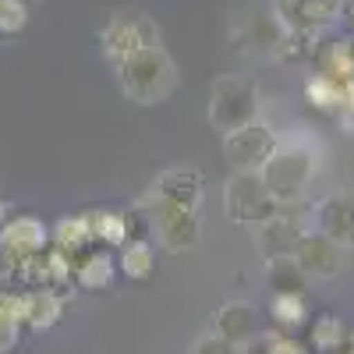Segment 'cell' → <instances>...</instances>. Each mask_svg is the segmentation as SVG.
Returning a JSON list of instances; mask_svg holds the SVG:
<instances>
[{
    "label": "cell",
    "instance_id": "obj_16",
    "mask_svg": "<svg viewBox=\"0 0 354 354\" xmlns=\"http://www.w3.org/2000/svg\"><path fill=\"white\" fill-rule=\"evenodd\" d=\"M113 277H117V259L110 252H100V245L75 259V287L82 290H106Z\"/></svg>",
    "mask_w": 354,
    "mask_h": 354
},
{
    "label": "cell",
    "instance_id": "obj_27",
    "mask_svg": "<svg viewBox=\"0 0 354 354\" xmlns=\"http://www.w3.org/2000/svg\"><path fill=\"white\" fill-rule=\"evenodd\" d=\"M28 25V0H0V36H18Z\"/></svg>",
    "mask_w": 354,
    "mask_h": 354
},
{
    "label": "cell",
    "instance_id": "obj_29",
    "mask_svg": "<svg viewBox=\"0 0 354 354\" xmlns=\"http://www.w3.org/2000/svg\"><path fill=\"white\" fill-rule=\"evenodd\" d=\"M15 280V259H11V252L0 245V287L4 283H11Z\"/></svg>",
    "mask_w": 354,
    "mask_h": 354
},
{
    "label": "cell",
    "instance_id": "obj_31",
    "mask_svg": "<svg viewBox=\"0 0 354 354\" xmlns=\"http://www.w3.org/2000/svg\"><path fill=\"white\" fill-rule=\"evenodd\" d=\"M333 354H354V347H351V344H344V347H340V351H333Z\"/></svg>",
    "mask_w": 354,
    "mask_h": 354
},
{
    "label": "cell",
    "instance_id": "obj_28",
    "mask_svg": "<svg viewBox=\"0 0 354 354\" xmlns=\"http://www.w3.org/2000/svg\"><path fill=\"white\" fill-rule=\"evenodd\" d=\"M188 354H241V351L234 347V344H227V340H220V337H213V333H209V337L195 340Z\"/></svg>",
    "mask_w": 354,
    "mask_h": 354
},
{
    "label": "cell",
    "instance_id": "obj_20",
    "mask_svg": "<svg viewBox=\"0 0 354 354\" xmlns=\"http://www.w3.org/2000/svg\"><path fill=\"white\" fill-rule=\"evenodd\" d=\"M25 326V290H4L0 294V354H8Z\"/></svg>",
    "mask_w": 354,
    "mask_h": 354
},
{
    "label": "cell",
    "instance_id": "obj_6",
    "mask_svg": "<svg viewBox=\"0 0 354 354\" xmlns=\"http://www.w3.org/2000/svg\"><path fill=\"white\" fill-rule=\"evenodd\" d=\"M198 213L202 209H188V205H177V202H156L153 205V227H156L160 245L167 252H174V255L195 248L198 230H202V216Z\"/></svg>",
    "mask_w": 354,
    "mask_h": 354
},
{
    "label": "cell",
    "instance_id": "obj_15",
    "mask_svg": "<svg viewBox=\"0 0 354 354\" xmlns=\"http://www.w3.org/2000/svg\"><path fill=\"white\" fill-rule=\"evenodd\" d=\"M64 315V294L57 287H28L25 290V326L28 330H50Z\"/></svg>",
    "mask_w": 354,
    "mask_h": 354
},
{
    "label": "cell",
    "instance_id": "obj_32",
    "mask_svg": "<svg viewBox=\"0 0 354 354\" xmlns=\"http://www.w3.org/2000/svg\"><path fill=\"white\" fill-rule=\"evenodd\" d=\"M351 78H354V39H351Z\"/></svg>",
    "mask_w": 354,
    "mask_h": 354
},
{
    "label": "cell",
    "instance_id": "obj_11",
    "mask_svg": "<svg viewBox=\"0 0 354 354\" xmlns=\"http://www.w3.org/2000/svg\"><path fill=\"white\" fill-rule=\"evenodd\" d=\"M209 333L234 344L238 351H245L262 330H259V312L248 305V301H227L213 312L209 319Z\"/></svg>",
    "mask_w": 354,
    "mask_h": 354
},
{
    "label": "cell",
    "instance_id": "obj_10",
    "mask_svg": "<svg viewBox=\"0 0 354 354\" xmlns=\"http://www.w3.org/2000/svg\"><path fill=\"white\" fill-rule=\"evenodd\" d=\"M0 245L11 252V259H32V255H43L50 248V227L39 220V216H28V213H18V216H8L4 227H0Z\"/></svg>",
    "mask_w": 354,
    "mask_h": 354
},
{
    "label": "cell",
    "instance_id": "obj_23",
    "mask_svg": "<svg viewBox=\"0 0 354 354\" xmlns=\"http://www.w3.org/2000/svg\"><path fill=\"white\" fill-rule=\"evenodd\" d=\"M347 344V326L337 319V315H315L312 319V326H308V347L315 354H333Z\"/></svg>",
    "mask_w": 354,
    "mask_h": 354
},
{
    "label": "cell",
    "instance_id": "obj_25",
    "mask_svg": "<svg viewBox=\"0 0 354 354\" xmlns=\"http://www.w3.org/2000/svg\"><path fill=\"white\" fill-rule=\"evenodd\" d=\"M43 266H46V287H57L61 294L68 287H75V255L50 245L46 255H43Z\"/></svg>",
    "mask_w": 354,
    "mask_h": 354
},
{
    "label": "cell",
    "instance_id": "obj_26",
    "mask_svg": "<svg viewBox=\"0 0 354 354\" xmlns=\"http://www.w3.org/2000/svg\"><path fill=\"white\" fill-rule=\"evenodd\" d=\"M266 277H270V290H301L305 287V273L294 259H270V273Z\"/></svg>",
    "mask_w": 354,
    "mask_h": 354
},
{
    "label": "cell",
    "instance_id": "obj_1",
    "mask_svg": "<svg viewBox=\"0 0 354 354\" xmlns=\"http://www.w3.org/2000/svg\"><path fill=\"white\" fill-rule=\"evenodd\" d=\"M113 71H117V82H121V93L142 106L170 100V93L177 88V64L163 50V43L124 57L121 64H113Z\"/></svg>",
    "mask_w": 354,
    "mask_h": 354
},
{
    "label": "cell",
    "instance_id": "obj_2",
    "mask_svg": "<svg viewBox=\"0 0 354 354\" xmlns=\"http://www.w3.org/2000/svg\"><path fill=\"white\" fill-rule=\"evenodd\" d=\"M205 117H209V128L220 135H230L259 121V88L241 75H220L209 88Z\"/></svg>",
    "mask_w": 354,
    "mask_h": 354
},
{
    "label": "cell",
    "instance_id": "obj_5",
    "mask_svg": "<svg viewBox=\"0 0 354 354\" xmlns=\"http://www.w3.org/2000/svg\"><path fill=\"white\" fill-rule=\"evenodd\" d=\"M156 43H160V25L145 11H117L100 28V50L110 64H121L124 57Z\"/></svg>",
    "mask_w": 354,
    "mask_h": 354
},
{
    "label": "cell",
    "instance_id": "obj_21",
    "mask_svg": "<svg viewBox=\"0 0 354 354\" xmlns=\"http://www.w3.org/2000/svg\"><path fill=\"white\" fill-rule=\"evenodd\" d=\"M270 319L277 322V330H283V333L305 326V319H308L305 294L301 290H273V298H270Z\"/></svg>",
    "mask_w": 354,
    "mask_h": 354
},
{
    "label": "cell",
    "instance_id": "obj_24",
    "mask_svg": "<svg viewBox=\"0 0 354 354\" xmlns=\"http://www.w3.org/2000/svg\"><path fill=\"white\" fill-rule=\"evenodd\" d=\"M241 354H312V347L283 330H273V333H259Z\"/></svg>",
    "mask_w": 354,
    "mask_h": 354
},
{
    "label": "cell",
    "instance_id": "obj_3",
    "mask_svg": "<svg viewBox=\"0 0 354 354\" xmlns=\"http://www.w3.org/2000/svg\"><path fill=\"white\" fill-rule=\"evenodd\" d=\"M312 174H315V149L298 138H277V149L273 156L266 160L262 167V177H266V185H270V192L287 205L294 202L312 181Z\"/></svg>",
    "mask_w": 354,
    "mask_h": 354
},
{
    "label": "cell",
    "instance_id": "obj_14",
    "mask_svg": "<svg viewBox=\"0 0 354 354\" xmlns=\"http://www.w3.org/2000/svg\"><path fill=\"white\" fill-rule=\"evenodd\" d=\"M315 223L322 234H330L333 241L354 248V192H337L326 202H319Z\"/></svg>",
    "mask_w": 354,
    "mask_h": 354
},
{
    "label": "cell",
    "instance_id": "obj_9",
    "mask_svg": "<svg viewBox=\"0 0 354 354\" xmlns=\"http://www.w3.org/2000/svg\"><path fill=\"white\" fill-rule=\"evenodd\" d=\"M273 11L294 32L322 36L344 15V0H273Z\"/></svg>",
    "mask_w": 354,
    "mask_h": 354
},
{
    "label": "cell",
    "instance_id": "obj_22",
    "mask_svg": "<svg viewBox=\"0 0 354 354\" xmlns=\"http://www.w3.org/2000/svg\"><path fill=\"white\" fill-rule=\"evenodd\" d=\"M305 100L315 106V110H326V113H337L344 110V78H330V75H308L305 78Z\"/></svg>",
    "mask_w": 354,
    "mask_h": 354
},
{
    "label": "cell",
    "instance_id": "obj_33",
    "mask_svg": "<svg viewBox=\"0 0 354 354\" xmlns=\"http://www.w3.org/2000/svg\"><path fill=\"white\" fill-rule=\"evenodd\" d=\"M347 344H351V347H354V330H347Z\"/></svg>",
    "mask_w": 354,
    "mask_h": 354
},
{
    "label": "cell",
    "instance_id": "obj_4",
    "mask_svg": "<svg viewBox=\"0 0 354 354\" xmlns=\"http://www.w3.org/2000/svg\"><path fill=\"white\" fill-rule=\"evenodd\" d=\"M223 209L234 223H248L259 227L266 223L273 213L283 209V202L270 192L262 170H234V177L223 188Z\"/></svg>",
    "mask_w": 354,
    "mask_h": 354
},
{
    "label": "cell",
    "instance_id": "obj_19",
    "mask_svg": "<svg viewBox=\"0 0 354 354\" xmlns=\"http://www.w3.org/2000/svg\"><path fill=\"white\" fill-rule=\"evenodd\" d=\"M88 227H93V241L103 248H121L131 238V223L124 213H113V209H88Z\"/></svg>",
    "mask_w": 354,
    "mask_h": 354
},
{
    "label": "cell",
    "instance_id": "obj_18",
    "mask_svg": "<svg viewBox=\"0 0 354 354\" xmlns=\"http://www.w3.org/2000/svg\"><path fill=\"white\" fill-rule=\"evenodd\" d=\"M50 245L53 248H61V252H68V255H82V252H88L96 241H93V227H88V216L85 213H78V216H64L61 223H57L53 230H50Z\"/></svg>",
    "mask_w": 354,
    "mask_h": 354
},
{
    "label": "cell",
    "instance_id": "obj_8",
    "mask_svg": "<svg viewBox=\"0 0 354 354\" xmlns=\"http://www.w3.org/2000/svg\"><path fill=\"white\" fill-rule=\"evenodd\" d=\"M347 255H351L347 245L333 241L330 234L315 230V234H305L301 238L298 252H294V262H298L301 273L312 277V280H337L347 270Z\"/></svg>",
    "mask_w": 354,
    "mask_h": 354
},
{
    "label": "cell",
    "instance_id": "obj_30",
    "mask_svg": "<svg viewBox=\"0 0 354 354\" xmlns=\"http://www.w3.org/2000/svg\"><path fill=\"white\" fill-rule=\"evenodd\" d=\"M4 220H8V205L0 202V227H4Z\"/></svg>",
    "mask_w": 354,
    "mask_h": 354
},
{
    "label": "cell",
    "instance_id": "obj_7",
    "mask_svg": "<svg viewBox=\"0 0 354 354\" xmlns=\"http://www.w3.org/2000/svg\"><path fill=\"white\" fill-rule=\"evenodd\" d=\"M273 149H277V135L262 121H252L238 131L223 135V153L234 170H262L266 160L273 156Z\"/></svg>",
    "mask_w": 354,
    "mask_h": 354
},
{
    "label": "cell",
    "instance_id": "obj_12",
    "mask_svg": "<svg viewBox=\"0 0 354 354\" xmlns=\"http://www.w3.org/2000/svg\"><path fill=\"white\" fill-rule=\"evenodd\" d=\"M255 238H259V252L262 259H294V252H298L305 230L298 223V216L294 213H273L266 223L255 227Z\"/></svg>",
    "mask_w": 354,
    "mask_h": 354
},
{
    "label": "cell",
    "instance_id": "obj_13",
    "mask_svg": "<svg viewBox=\"0 0 354 354\" xmlns=\"http://www.w3.org/2000/svg\"><path fill=\"white\" fill-rule=\"evenodd\" d=\"M202 174L195 167H170L163 174H156L153 181V198L156 202H177L188 209H202Z\"/></svg>",
    "mask_w": 354,
    "mask_h": 354
},
{
    "label": "cell",
    "instance_id": "obj_17",
    "mask_svg": "<svg viewBox=\"0 0 354 354\" xmlns=\"http://www.w3.org/2000/svg\"><path fill=\"white\" fill-rule=\"evenodd\" d=\"M117 270H121L128 280H135V283L153 280V273H156V248H153V241L128 238L121 248H117Z\"/></svg>",
    "mask_w": 354,
    "mask_h": 354
}]
</instances>
